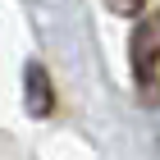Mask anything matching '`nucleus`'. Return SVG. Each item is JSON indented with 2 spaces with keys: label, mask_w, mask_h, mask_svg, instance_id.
Here are the masks:
<instances>
[{
  "label": "nucleus",
  "mask_w": 160,
  "mask_h": 160,
  "mask_svg": "<svg viewBox=\"0 0 160 160\" xmlns=\"http://www.w3.org/2000/svg\"><path fill=\"white\" fill-rule=\"evenodd\" d=\"M128 60H133V78H137V92L147 105H160V14L142 18L128 41Z\"/></svg>",
  "instance_id": "nucleus-1"
},
{
  "label": "nucleus",
  "mask_w": 160,
  "mask_h": 160,
  "mask_svg": "<svg viewBox=\"0 0 160 160\" xmlns=\"http://www.w3.org/2000/svg\"><path fill=\"white\" fill-rule=\"evenodd\" d=\"M28 114H37V119H46L50 110H55V92H50V73L41 69V64H28Z\"/></svg>",
  "instance_id": "nucleus-2"
},
{
  "label": "nucleus",
  "mask_w": 160,
  "mask_h": 160,
  "mask_svg": "<svg viewBox=\"0 0 160 160\" xmlns=\"http://www.w3.org/2000/svg\"><path fill=\"white\" fill-rule=\"evenodd\" d=\"M142 5L147 0H110V9H119V14H142Z\"/></svg>",
  "instance_id": "nucleus-3"
}]
</instances>
